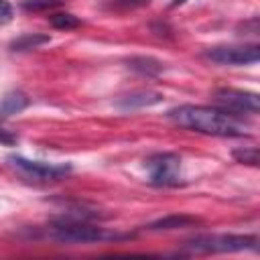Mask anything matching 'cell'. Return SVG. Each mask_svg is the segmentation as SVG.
Returning <instances> with one entry per match:
<instances>
[{
  "label": "cell",
  "instance_id": "6da1fadb",
  "mask_svg": "<svg viewBox=\"0 0 260 260\" xmlns=\"http://www.w3.org/2000/svg\"><path fill=\"white\" fill-rule=\"evenodd\" d=\"M167 118L175 122L181 128L209 134V136H246V128L238 118L221 108H209V106H193L183 104L173 110H169Z\"/></svg>",
  "mask_w": 260,
  "mask_h": 260
},
{
  "label": "cell",
  "instance_id": "7a4b0ae2",
  "mask_svg": "<svg viewBox=\"0 0 260 260\" xmlns=\"http://www.w3.org/2000/svg\"><path fill=\"white\" fill-rule=\"evenodd\" d=\"M45 236L61 242V244H93V242H110V240H126L130 234L112 232L102 225H93L87 219L63 217L45 228Z\"/></svg>",
  "mask_w": 260,
  "mask_h": 260
},
{
  "label": "cell",
  "instance_id": "3957f363",
  "mask_svg": "<svg viewBox=\"0 0 260 260\" xmlns=\"http://www.w3.org/2000/svg\"><path fill=\"white\" fill-rule=\"evenodd\" d=\"M258 250L254 234H199L183 244V254H225Z\"/></svg>",
  "mask_w": 260,
  "mask_h": 260
},
{
  "label": "cell",
  "instance_id": "277c9868",
  "mask_svg": "<svg viewBox=\"0 0 260 260\" xmlns=\"http://www.w3.org/2000/svg\"><path fill=\"white\" fill-rule=\"evenodd\" d=\"M8 165L26 181L32 183H51V181H59L63 177H67L71 173V165L69 162H47V160H30L24 158L20 154H10Z\"/></svg>",
  "mask_w": 260,
  "mask_h": 260
},
{
  "label": "cell",
  "instance_id": "5b68a950",
  "mask_svg": "<svg viewBox=\"0 0 260 260\" xmlns=\"http://www.w3.org/2000/svg\"><path fill=\"white\" fill-rule=\"evenodd\" d=\"M148 181L158 187H177L181 183V156L175 152H156L144 160Z\"/></svg>",
  "mask_w": 260,
  "mask_h": 260
},
{
  "label": "cell",
  "instance_id": "8992f818",
  "mask_svg": "<svg viewBox=\"0 0 260 260\" xmlns=\"http://www.w3.org/2000/svg\"><path fill=\"white\" fill-rule=\"evenodd\" d=\"M205 57L219 65H254L260 57L258 45H219L205 51Z\"/></svg>",
  "mask_w": 260,
  "mask_h": 260
},
{
  "label": "cell",
  "instance_id": "52a82bcc",
  "mask_svg": "<svg viewBox=\"0 0 260 260\" xmlns=\"http://www.w3.org/2000/svg\"><path fill=\"white\" fill-rule=\"evenodd\" d=\"M215 102L221 106V110L238 116V114H258V95L252 91L244 89H234V87H221L215 91Z\"/></svg>",
  "mask_w": 260,
  "mask_h": 260
},
{
  "label": "cell",
  "instance_id": "ba28073f",
  "mask_svg": "<svg viewBox=\"0 0 260 260\" xmlns=\"http://www.w3.org/2000/svg\"><path fill=\"white\" fill-rule=\"evenodd\" d=\"M162 100V95L158 91H152V89H136V91H130L128 95H122L116 106H120L122 110H134V108H148V106H154Z\"/></svg>",
  "mask_w": 260,
  "mask_h": 260
},
{
  "label": "cell",
  "instance_id": "9c48e42d",
  "mask_svg": "<svg viewBox=\"0 0 260 260\" xmlns=\"http://www.w3.org/2000/svg\"><path fill=\"white\" fill-rule=\"evenodd\" d=\"M26 106H28V100H26V95L22 91H10L0 102V118H8L12 114H18Z\"/></svg>",
  "mask_w": 260,
  "mask_h": 260
},
{
  "label": "cell",
  "instance_id": "30bf717a",
  "mask_svg": "<svg viewBox=\"0 0 260 260\" xmlns=\"http://www.w3.org/2000/svg\"><path fill=\"white\" fill-rule=\"evenodd\" d=\"M197 223L195 217H187V215H171V217H165V219H158L154 223L148 225V230L152 232H160V230H177V228H189Z\"/></svg>",
  "mask_w": 260,
  "mask_h": 260
},
{
  "label": "cell",
  "instance_id": "8fae6325",
  "mask_svg": "<svg viewBox=\"0 0 260 260\" xmlns=\"http://www.w3.org/2000/svg\"><path fill=\"white\" fill-rule=\"evenodd\" d=\"M130 67L140 71V73H146V75H154V73H158L162 69V65L158 61L150 59V57H134V59H130Z\"/></svg>",
  "mask_w": 260,
  "mask_h": 260
},
{
  "label": "cell",
  "instance_id": "7c38bea8",
  "mask_svg": "<svg viewBox=\"0 0 260 260\" xmlns=\"http://www.w3.org/2000/svg\"><path fill=\"white\" fill-rule=\"evenodd\" d=\"M43 43H49L47 35H24V37L16 39L12 43V47H14V51H26V49H37Z\"/></svg>",
  "mask_w": 260,
  "mask_h": 260
},
{
  "label": "cell",
  "instance_id": "4fadbf2b",
  "mask_svg": "<svg viewBox=\"0 0 260 260\" xmlns=\"http://www.w3.org/2000/svg\"><path fill=\"white\" fill-rule=\"evenodd\" d=\"M51 24H53L55 28H65V30H67V28L79 26L81 20H79L77 16H73V14H67V12L63 14V12H61V14H53V16H51Z\"/></svg>",
  "mask_w": 260,
  "mask_h": 260
},
{
  "label": "cell",
  "instance_id": "5bb4252c",
  "mask_svg": "<svg viewBox=\"0 0 260 260\" xmlns=\"http://www.w3.org/2000/svg\"><path fill=\"white\" fill-rule=\"evenodd\" d=\"M234 158L238 162H246V165L256 167L258 165V150L256 148H240V150H234Z\"/></svg>",
  "mask_w": 260,
  "mask_h": 260
},
{
  "label": "cell",
  "instance_id": "9a60e30c",
  "mask_svg": "<svg viewBox=\"0 0 260 260\" xmlns=\"http://www.w3.org/2000/svg\"><path fill=\"white\" fill-rule=\"evenodd\" d=\"M12 14H14L12 4H10L8 0H0V26L8 24V22L12 20Z\"/></svg>",
  "mask_w": 260,
  "mask_h": 260
},
{
  "label": "cell",
  "instance_id": "2e32d148",
  "mask_svg": "<svg viewBox=\"0 0 260 260\" xmlns=\"http://www.w3.org/2000/svg\"><path fill=\"white\" fill-rule=\"evenodd\" d=\"M14 142H16V136L0 126V144H14Z\"/></svg>",
  "mask_w": 260,
  "mask_h": 260
},
{
  "label": "cell",
  "instance_id": "e0dca14e",
  "mask_svg": "<svg viewBox=\"0 0 260 260\" xmlns=\"http://www.w3.org/2000/svg\"><path fill=\"white\" fill-rule=\"evenodd\" d=\"M116 2H120L124 6H142V4H148L150 0H116Z\"/></svg>",
  "mask_w": 260,
  "mask_h": 260
},
{
  "label": "cell",
  "instance_id": "ac0fdd59",
  "mask_svg": "<svg viewBox=\"0 0 260 260\" xmlns=\"http://www.w3.org/2000/svg\"><path fill=\"white\" fill-rule=\"evenodd\" d=\"M185 0H173V6H179V4H183Z\"/></svg>",
  "mask_w": 260,
  "mask_h": 260
}]
</instances>
